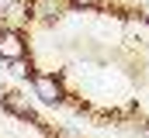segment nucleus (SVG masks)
I'll list each match as a JSON object with an SVG mask.
<instances>
[{
  "mask_svg": "<svg viewBox=\"0 0 149 138\" xmlns=\"http://www.w3.org/2000/svg\"><path fill=\"white\" fill-rule=\"evenodd\" d=\"M63 72H52V76H31V90H35V97L42 104H49V107H59V104L66 100V90H63Z\"/></svg>",
  "mask_w": 149,
  "mask_h": 138,
  "instance_id": "f257e3e1",
  "label": "nucleus"
},
{
  "mask_svg": "<svg viewBox=\"0 0 149 138\" xmlns=\"http://www.w3.org/2000/svg\"><path fill=\"white\" fill-rule=\"evenodd\" d=\"M24 55H28V45H24L21 31L3 24L0 28V59L3 62H24Z\"/></svg>",
  "mask_w": 149,
  "mask_h": 138,
  "instance_id": "f03ea898",
  "label": "nucleus"
},
{
  "mask_svg": "<svg viewBox=\"0 0 149 138\" xmlns=\"http://www.w3.org/2000/svg\"><path fill=\"white\" fill-rule=\"evenodd\" d=\"M66 7H70V0H35V17L45 24H56L66 14Z\"/></svg>",
  "mask_w": 149,
  "mask_h": 138,
  "instance_id": "7ed1b4c3",
  "label": "nucleus"
},
{
  "mask_svg": "<svg viewBox=\"0 0 149 138\" xmlns=\"http://www.w3.org/2000/svg\"><path fill=\"white\" fill-rule=\"evenodd\" d=\"M0 104H3V110H10V114H17V117H24V121L38 124V128H45V124L35 117V110H31L28 104L21 100V93H0Z\"/></svg>",
  "mask_w": 149,
  "mask_h": 138,
  "instance_id": "20e7f679",
  "label": "nucleus"
},
{
  "mask_svg": "<svg viewBox=\"0 0 149 138\" xmlns=\"http://www.w3.org/2000/svg\"><path fill=\"white\" fill-rule=\"evenodd\" d=\"M7 17H10V21H31V17H35V3H31V0H14V3L7 7Z\"/></svg>",
  "mask_w": 149,
  "mask_h": 138,
  "instance_id": "39448f33",
  "label": "nucleus"
},
{
  "mask_svg": "<svg viewBox=\"0 0 149 138\" xmlns=\"http://www.w3.org/2000/svg\"><path fill=\"white\" fill-rule=\"evenodd\" d=\"M70 7H101V0H70Z\"/></svg>",
  "mask_w": 149,
  "mask_h": 138,
  "instance_id": "423d86ee",
  "label": "nucleus"
},
{
  "mask_svg": "<svg viewBox=\"0 0 149 138\" xmlns=\"http://www.w3.org/2000/svg\"><path fill=\"white\" fill-rule=\"evenodd\" d=\"M139 21H146V24H149V14H139Z\"/></svg>",
  "mask_w": 149,
  "mask_h": 138,
  "instance_id": "0eeeda50",
  "label": "nucleus"
}]
</instances>
